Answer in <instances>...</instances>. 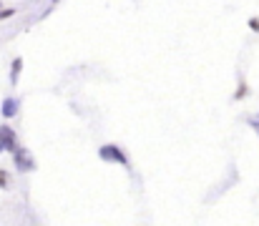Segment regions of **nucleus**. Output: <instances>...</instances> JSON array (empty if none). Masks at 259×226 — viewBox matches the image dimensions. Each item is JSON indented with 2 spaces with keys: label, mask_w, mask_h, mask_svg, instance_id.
I'll list each match as a JSON object with an SVG mask.
<instances>
[{
  "label": "nucleus",
  "mask_w": 259,
  "mask_h": 226,
  "mask_svg": "<svg viewBox=\"0 0 259 226\" xmlns=\"http://www.w3.org/2000/svg\"><path fill=\"white\" fill-rule=\"evenodd\" d=\"M20 71H23V58H15V61H13V66H10V83H13V85L18 83Z\"/></svg>",
  "instance_id": "nucleus-5"
},
{
  "label": "nucleus",
  "mask_w": 259,
  "mask_h": 226,
  "mask_svg": "<svg viewBox=\"0 0 259 226\" xmlns=\"http://www.w3.org/2000/svg\"><path fill=\"white\" fill-rule=\"evenodd\" d=\"M5 186H8V173L0 168V189H5Z\"/></svg>",
  "instance_id": "nucleus-6"
},
{
  "label": "nucleus",
  "mask_w": 259,
  "mask_h": 226,
  "mask_svg": "<svg viewBox=\"0 0 259 226\" xmlns=\"http://www.w3.org/2000/svg\"><path fill=\"white\" fill-rule=\"evenodd\" d=\"M249 28H252V30H259V20H254V18H252V20H249Z\"/></svg>",
  "instance_id": "nucleus-8"
},
{
  "label": "nucleus",
  "mask_w": 259,
  "mask_h": 226,
  "mask_svg": "<svg viewBox=\"0 0 259 226\" xmlns=\"http://www.w3.org/2000/svg\"><path fill=\"white\" fill-rule=\"evenodd\" d=\"M244 96H247V85H242V88H239V93H237V98H244Z\"/></svg>",
  "instance_id": "nucleus-9"
},
{
  "label": "nucleus",
  "mask_w": 259,
  "mask_h": 226,
  "mask_svg": "<svg viewBox=\"0 0 259 226\" xmlns=\"http://www.w3.org/2000/svg\"><path fill=\"white\" fill-rule=\"evenodd\" d=\"M15 151L18 141H15V131L10 126H0V151Z\"/></svg>",
  "instance_id": "nucleus-3"
},
{
  "label": "nucleus",
  "mask_w": 259,
  "mask_h": 226,
  "mask_svg": "<svg viewBox=\"0 0 259 226\" xmlns=\"http://www.w3.org/2000/svg\"><path fill=\"white\" fill-rule=\"evenodd\" d=\"M13 161H15V168H18V171H33V168H35L33 156H30L25 149H15L13 151Z\"/></svg>",
  "instance_id": "nucleus-2"
},
{
  "label": "nucleus",
  "mask_w": 259,
  "mask_h": 226,
  "mask_svg": "<svg viewBox=\"0 0 259 226\" xmlns=\"http://www.w3.org/2000/svg\"><path fill=\"white\" fill-rule=\"evenodd\" d=\"M0 113H3L5 118H13V116L18 113V101H15V98H5L3 106H0Z\"/></svg>",
  "instance_id": "nucleus-4"
},
{
  "label": "nucleus",
  "mask_w": 259,
  "mask_h": 226,
  "mask_svg": "<svg viewBox=\"0 0 259 226\" xmlns=\"http://www.w3.org/2000/svg\"><path fill=\"white\" fill-rule=\"evenodd\" d=\"M13 13H15L13 8H5V10H0V20H3V18H10Z\"/></svg>",
  "instance_id": "nucleus-7"
},
{
  "label": "nucleus",
  "mask_w": 259,
  "mask_h": 226,
  "mask_svg": "<svg viewBox=\"0 0 259 226\" xmlns=\"http://www.w3.org/2000/svg\"><path fill=\"white\" fill-rule=\"evenodd\" d=\"M98 156H101L103 161H116V163H121V166H126V163H128L126 153L118 149V146H113V144H106V146H101V149H98Z\"/></svg>",
  "instance_id": "nucleus-1"
}]
</instances>
